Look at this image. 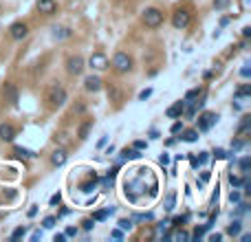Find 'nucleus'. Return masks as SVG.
<instances>
[{
  "label": "nucleus",
  "mask_w": 251,
  "mask_h": 242,
  "mask_svg": "<svg viewBox=\"0 0 251 242\" xmlns=\"http://www.w3.org/2000/svg\"><path fill=\"white\" fill-rule=\"evenodd\" d=\"M47 101L51 106H62L64 101H67V90L62 88L60 84H51L47 90Z\"/></svg>",
  "instance_id": "1"
},
{
  "label": "nucleus",
  "mask_w": 251,
  "mask_h": 242,
  "mask_svg": "<svg viewBox=\"0 0 251 242\" xmlns=\"http://www.w3.org/2000/svg\"><path fill=\"white\" fill-rule=\"evenodd\" d=\"M113 68H115L117 73H128L130 68H133V57H130L128 53H123V51L115 53V57H113Z\"/></svg>",
  "instance_id": "2"
},
{
  "label": "nucleus",
  "mask_w": 251,
  "mask_h": 242,
  "mask_svg": "<svg viewBox=\"0 0 251 242\" xmlns=\"http://www.w3.org/2000/svg\"><path fill=\"white\" fill-rule=\"evenodd\" d=\"M143 22H146V27H150V29L161 27V22H163V11L156 9V7H150V9H146V11H143Z\"/></svg>",
  "instance_id": "3"
},
{
  "label": "nucleus",
  "mask_w": 251,
  "mask_h": 242,
  "mask_svg": "<svg viewBox=\"0 0 251 242\" xmlns=\"http://www.w3.org/2000/svg\"><path fill=\"white\" fill-rule=\"evenodd\" d=\"M172 24H174L176 29H185L187 24H190V11L187 9H176L174 16H172Z\"/></svg>",
  "instance_id": "4"
},
{
  "label": "nucleus",
  "mask_w": 251,
  "mask_h": 242,
  "mask_svg": "<svg viewBox=\"0 0 251 242\" xmlns=\"http://www.w3.org/2000/svg\"><path fill=\"white\" fill-rule=\"evenodd\" d=\"M67 71L71 73V75H80L82 71H84V60H82L80 55H73L67 60Z\"/></svg>",
  "instance_id": "5"
},
{
  "label": "nucleus",
  "mask_w": 251,
  "mask_h": 242,
  "mask_svg": "<svg viewBox=\"0 0 251 242\" xmlns=\"http://www.w3.org/2000/svg\"><path fill=\"white\" fill-rule=\"evenodd\" d=\"M88 64H90L93 68H97V71H104V68L110 66L108 57H106L104 53H93V55H90V60H88Z\"/></svg>",
  "instance_id": "6"
},
{
  "label": "nucleus",
  "mask_w": 251,
  "mask_h": 242,
  "mask_svg": "<svg viewBox=\"0 0 251 242\" xmlns=\"http://www.w3.org/2000/svg\"><path fill=\"white\" fill-rule=\"evenodd\" d=\"M9 33H11V38L14 40H24L29 35V27L24 22H14L11 24V29H9Z\"/></svg>",
  "instance_id": "7"
},
{
  "label": "nucleus",
  "mask_w": 251,
  "mask_h": 242,
  "mask_svg": "<svg viewBox=\"0 0 251 242\" xmlns=\"http://www.w3.org/2000/svg\"><path fill=\"white\" fill-rule=\"evenodd\" d=\"M216 119H218V114H214V113H203V114H201V119H199V130H201V132L209 130L214 124H216Z\"/></svg>",
  "instance_id": "8"
},
{
  "label": "nucleus",
  "mask_w": 251,
  "mask_h": 242,
  "mask_svg": "<svg viewBox=\"0 0 251 242\" xmlns=\"http://www.w3.org/2000/svg\"><path fill=\"white\" fill-rule=\"evenodd\" d=\"M38 11L44 16H53L57 11V2L55 0H38Z\"/></svg>",
  "instance_id": "9"
},
{
  "label": "nucleus",
  "mask_w": 251,
  "mask_h": 242,
  "mask_svg": "<svg viewBox=\"0 0 251 242\" xmlns=\"http://www.w3.org/2000/svg\"><path fill=\"white\" fill-rule=\"evenodd\" d=\"M84 88L88 90V93H97V90H101V80L100 77H86L84 80Z\"/></svg>",
  "instance_id": "10"
},
{
  "label": "nucleus",
  "mask_w": 251,
  "mask_h": 242,
  "mask_svg": "<svg viewBox=\"0 0 251 242\" xmlns=\"http://www.w3.org/2000/svg\"><path fill=\"white\" fill-rule=\"evenodd\" d=\"M14 137H16V128H14V126L0 124V139H2V141H14Z\"/></svg>",
  "instance_id": "11"
},
{
  "label": "nucleus",
  "mask_w": 251,
  "mask_h": 242,
  "mask_svg": "<svg viewBox=\"0 0 251 242\" xmlns=\"http://www.w3.org/2000/svg\"><path fill=\"white\" fill-rule=\"evenodd\" d=\"M67 159H68V154H67V150H55V152L51 154V163L53 165H64V163H67Z\"/></svg>",
  "instance_id": "12"
},
{
  "label": "nucleus",
  "mask_w": 251,
  "mask_h": 242,
  "mask_svg": "<svg viewBox=\"0 0 251 242\" xmlns=\"http://www.w3.org/2000/svg\"><path fill=\"white\" fill-rule=\"evenodd\" d=\"M5 97L9 99V104H18V90H16L14 84H5Z\"/></svg>",
  "instance_id": "13"
},
{
  "label": "nucleus",
  "mask_w": 251,
  "mask_h": 242,
  "mask_svg": "<svg viewBox=\"0 0 251 242\" xmlns=\"http://www.w3.org/2000/svg\"><path fill=\"white\" fill-rule=\"evenodd\" d=\"M183 113H185V101H176L172 108H167V117H172V119L181 117Z\"/></svg>",
  "instance_id": "14"
},
{
  "label": "nucleus",
  "mask_w": 251,
  "mask_h": 242,
  "mask_svg": "<svg viewBox=\"0 0 251 242\" xmlns=\"http://www.w3.org/2000/svg\"><path fill=\"white\" fill-rule=\"evenodd\" d=\"M90 128H93V119H88V121H84V124L80 126V132H77V137L80 139H86L90 132Z\"/></svg>",
  "instance_id": "15"
},
{
  "label": "nucleus",
  "mask_w": 251,
  "mask_h": 242,
  "mask_svg": "<svg viewBox=\"0 0 251 242\" xmlns=\"http://www.w3.org/2000/svg\"><path fill=\"white\" fill-rule=\"evenodd\" d=\"M181 132H183V130H181ZM181 139L187 143H194L196 139H199V130H185V132L181 134Z\"/></svg>",
  "instance_id": "16"
},
{
  "label": "nucleus",
  "mask_w": 251,
  "mask_h": 242,
  "mask_svg": "<svg viewBox=\"0 0 251 242\" xmlns=\"http://www.w3.org/2000/svg\"><path fill=\"white\" fill-rule=\"evenodd\" d=\"M53 31H55V33H53L55 40H62V38H68V35H71V29H67V27H55Z\"/></svg>",
  "instance_id": "17"
},
{
  "label": "nucleus",
  "mask_w": 251,
  "mask_h": 242,
  "mask_svg": "<svg viewBox=\"0 0 251 242\" xmlns=\"http://www.w3.org/2000/svg\"><path fill=\"white\" fill-rule=\"evenodd\" d=\"M247 95H251V86L249 84H242L240 88L236 90V99H242V97H247Z\"/></svg>",
  "instance_id": "18"
},
{
  "label": "nucleus",
  "mask_w": 251,
  "mask_h": 242,
  "mask_svg": "<svg viewBox=\"0 0 251 242\" xmlns=\"http://www.w3.org/2000/svg\"><path fill=\"white\" fill-rule=\"evenodd\" d=\"M95 183H97V176H95V174H90V180H88V183H84V185H82V192H93V187H95Z\"/></svg>",
  "instance_id": "19"
},
{
  "label": "nucleus",
  "mask_w": 251,
  "mask_h": 242,
  "mask_svg": "<svg viewBox=\"0 0 251 242\" xmlns=\"http://www.w3.org/2000/svg\"><path fill=\"white\" fill-rule=\"evenodd\" d=\"M240 220H236V223H232V225H229V227H227V233H229V236H238V233H240Z\"/></svg>",
  "instance_id": "20"
},
{
  "label": "nucleus",
  "mask_w": 251,
  "mask_h": 242,
  "mask_svg": "<svg viewBox=\"0 0 251 242\" xmlns=\"http://www.w3.org/2000/svg\"><path fill=\"white\" fill-rule=\"evenodd\" d=\"M249 121H251L249 117H242V124H240V128H238V134H240V137H245L247 134V130H249Z\"/></svg>",
  "instance_id": "21"
},
{
  "label": "nucleus",
  "mask_w": 251,
  "mask_h": 242,
  "mask_svg": "<svg viewBox=\"0 0 251 242\" xmlns=\"http://www.w3.org/2000/svg\"><path fill=\"white\" fill-rule=\"evenodd\" d=\"M18 157H27V159H33L35 157V152H31V150H24V147H16L14 150Z\"/></svg>",
  "instance_id": "22"
},
{
  "label": "nucleus",
  "mask_w": 251,
  "mask_h": 242,
  "mask_svg": "<svg viewBox=\"0 0 251 242\" xmlns=\"http://www.w3.org/2000/svg\"><path fill=\"white\" fill-rule=\"evenodd\" d=\"M201 93H203V90H201V88H194V90H190V93L185 95V101H192V99H196V97H199Z\"/></svg>",
  "instance_id": "23"
},
{
  "label": "nucleus",
  "mask_w": 251,
  "mask_h": 242,
  "mask_svg": "<svg viewBox=\"0 0 251 242\" xmlns=\"http://www.w3.org/2000/svg\"><path fill=\"white\" fill-rule=\"evenodd\" d=\"M95 227V220L93 218H86V220H82V229H84V231H90V229Z\"/></svg>",
  "instance_id": "24"
},
{
  "label": "nucleus",
  "mask_w": 251,
  "mask_h": 242,
  "mask_svg": "<svg viewBox=\"0 0 251 242\" xmlns=\"http://www.w3.org/2000/svg\"><path fill=\"white\" fill-rule=\"evenodd\" d=\"M170 238H174V240H190V233L187 231H176V233H172Z\"/></svg>",
  "instance_id": "25"
},
{
  "label": "nucleus",
  "mask_w": 251,
  "mask_h": 242,
  "mask_svg": "<svg viewBox=\"0 0 251 242\" xmlns=\"http://www.w3.org/2000/svg\"><path fill=\"white\" fill-rule=\"evenodd\" d=\"M24 233H27V229H24V227H18L14 233H11V240H20V238L24 236Z\"/></svg>",
  "instance_id": "26"
},
{
  "label": "nucleus",
  "mask_w": 251,
  "mask_h": 242,
  "mask_svg": "<svg viewBox=\"0 0 251 242\" xmlns=\"http://www.w3.org/2000/svg\"><path fill=\"white\" fill-rule=\"evenodd\" d=\"M110 211H113V209H106V211H97V214L93 216V220H106V216H108Z\"/></svg>",
  "instance_id": "27"
},
{
  "label": "nucleus",
  "mask_w": 251,
  "mask_h": 242,
  "mask_svg": "<svg viewBox=\"0 0 251 242\" xmlns=\"http://www.w3.org/2000/svg\"><path fill=\"white\" fill-rule=\"evenodd\" d=\"M44 229H53L55 227V218H53V216H49V218H44Z\"/></svg>",
  "instance_id": "28"
},
{
  "label": "nucleus",
  "mask_w": 251,
  "mask_h": 242,
  "mask_svg": "<svg viewBox=\"0 0 251 242\" xmlns=\"http://www.w3.org/2000/svg\"><path fill=\"white\" fill-rule=\"evenodd\" d=\"M166 209H167V211H172V209H174V194L167 196V200H166Z\"/></svg>",
  "instance_id": "29"
},
{
  "label": "nucleus",
  "mask_w": 251,
  "mask_h": 242,
  "mask_svg": "<svg viewBox=\"0 0 251 242\" xmlns=\"http://www.w3.org/2000/svg\"><path fill=\"white\" fill-rule=\"evenodd\" d=\"M119 227H121V229H133V220L121 218V220H119Z\"/></svg>",
  "instance_id": "30"
},
{
  "label": "nucleus",
  "mask_w": 251,
  "mask_h": 242,
  "mask_svg": "<svg viewBox=\"0 0 251 242\" xmlns=\"http://www.w3.org/2000/svg\"><path fill=\"white\" fill-rule=\"evenodd\" d=\"M229 183H232L234 187H238V185L242 183V178H238V176H234V174H232V176H229Z\"/></svg>",
  "instance_id": "31"
},
{
  "label": "nucleus",
  "mask_w": 251,
  "mask_h": 242,
  "mask_svg": "<svg viewBox=\"0 0 251 242\" xmlns=\"http://www.w3.org/2000/svg\"><path fill=\"white\" fill-rule=\"evenodd\" d=\"M181 130H183V124H181V121H176V124H172V132H174V134H179Z\"/></svg>",
  "instance_id": "32"
},
{
  "label": "nucleus",
  "mask_w": 251,
  "mask_h": 242,
  "mask_svg": "<svg viewBox=\"0 0 251 242\" xmlns=\"http://www.w3.org/2000/svg\"><path fill=\"white\" fill-rule=\"evenodd\" d=\"M64 236H67V238H73V236H77V229H75V227H68L67 231H64Z\"/></svg>",
  "instance_id": "33"
},
{
  "label": "nucleus",
  "mask_w": 251,
  "mask_h": 242,
  "mask_svg": "<svg viewBox=\"0 0 251 242\" xmlns=\"http://www.w3.org/2000/svg\"><path fill=\"white\" fill-rule=\"evenodd\" d=\"M101 185H104L106 190H108V187H113V176H108V178H104V180H101Z\"/></svg>",
  "instance_id": "34"
},
{
  "label": "nucleus",
  "mask_w": 251,
  "mask_h": 242,
  "mask_svg": "<svg viewBox=\"0 0 251 242\" xmlns=\"http://www.w3.org/2000/svg\"><path fill=\"white\" fill-rule=\"evenodd\" d=\"M60 200H62V196H60V194H53L49 203H51V205H60Z\"/></svg>",
  "instance_id": "35"
},
{
  "label": "nucleus",
  "mask_w": 251,
  "mask_h": 242,
  "mask_svg": "<svg viewBox=\"0 0 251 242\" xmlns=\"http://www.w3.org/2000/svg\"><path fill=\"white\" fill-rule=\"evenodd\" d=\"M150 95H152V90H150V88H146V90L141 93V95H139V99H148Z\"/></svg>",
  "instance_id": "36"
},
{
  "label": "nucleus",
  "mask_w": 251,
  "mask_h": 242,
  "mask_svg": "<svg viewBox=\"0 0 251 242\" xmlns=\"http://www.w3.org/2000/svg\"><path fill=\"white\" fill-rule=\"evenodd\" d=\"M159 163H161V165H167V163H170V157H167V154H161V159H159Z\"/></svg>",
  "instance_id": "37"
},
{
  "label": "nucleus",
  "mask_w": 251,
  "mask_h": 242,
  "mask_svg": "<svg viewBox=\"0 0 251 242\" xmlns=\"http://www.w3.org/2000/svg\"><path fill=\"white\" fill-rule=\"evenodd\" d=\"M240 167H242V172H247V170H249V159H242Z\"/></svg>",
  "instance_id": "38"
},
{
  "label": "nucleus",
  "mask_w": 251,
  "mask_h": 242,
  "mask_svg": "<svg viewBox=\"0 0 251 242\" xmlns=\"http://www.w3.org/2000/svg\"><path fill=\"white\" fill-rule=\"evenodd\" d=\"M146 147V141H134V150H143Z\"/></svg>",
  "instance_id": "39"
},
{
  "label": "nucleus",
  "mask_w": 251,
  "mask_h": 242,
  "mask_svg": "<svg viewBox=\"0 0 251 242\" xmlns=\"http://www.w3.org/2000/svg\"><path fill=\"white\" fill-rule=\"evenodd\" d=\"M229 198H232V203H238V200H240V194H238V192H232Z\"/></svg>",
  "instance_id": "40"
},
{
  "label": "nucleus",
  "mask_w": 251,
  "mask_h": 242,
  "mask_svg": "<svg viewBox=\"0 0 251 242\" xmlns=\"http://www.w3.org/2000/svg\"><path fill=\"white\" fill-rule=\"evenodd\" d=\"M113 238H115V240H121V238H123V233L119 231V229H115V231H113Z\"/></svg>",
  "instance_id": "41"
},
{
  "label": "nucleus",
  "mask_w": 251,
  "mask_h": 242,
  "mask_svg": "<svg viewBox=\"0 0 251 242\" xmlns=\"http://www.w3.org/2000/svg\"><path fill=\"white\" fill-rule=\"evenodd\" d=\"M185 220H187V218H185V216H183V218H174V220H172V223H174V227H179V225H183Z\"/></svg>",
  "instance_id": "42"
},
{
  "label": "nucleus",
  "mask_w": 251,
  "mask_h": 242,
  "mask_svg": "<svg viewBox=\"0 0 251 242\" xmlns=\"http://www.w3.org/2000/svg\"><path fill=\"white\" fill-rule=\"evenodd\" d=\"M159 233H166V223H161L159 227H156V236H159Z\"/></svg>",
  "instance_id": "43"
},
{
  "label": "nucleus",
  "mask_w": 251,
  "mask_h": 242,
  "mask_svg": "<svg viewBox=\"0 0 251 242\" xmlns=\"http://www.w3.org/2000/svg\"><path fill=\"white\" fill-rule=\"evenodd\" d=\"M227 2H229V0H216V7H218V9H223Z\"/></svg>",
  "instance_id": "44"
},
{
  "label": "nucleus",
  "mask_w": 251,
  "mask_h": 242,
  "mask_svg": "<svg viewBox=\"0 0 251 242\" xmlns=\"http://www.w3.org/2000/svg\"><path fill=\"white\" fill-rule=\"evenodd\" d=\"M249 35H251V29L245 27V29H242V38H249Z\"/></svg>",
  "instance_id": "45"
},
{
  "label": "nucleus",
  "mask_w": 251,
  "mask_h": 242,
  "mask_svg": "<svg viewBox=\"0 0 251 242\" xmlns=\"http://www.w3.org/2000/svg\"><path fill=\"white\" fill-rule=\"evenodd\" d=\"M207 152H201V157H199V163H205V161H207Z\"/></svg>",
  "instance_id": "46"
},
{
  "label": "nucleus",
  "mask_w": 251,
  "mask_h": 242,
  "mask_svg": "<svg viewBox=\"0 0 251 242\" xmlns=\"http://www.w3.org/2000/svg\"><path fill=\"white\" fill-rule=\"evenodd\" d=\"M216 157L218 159H225V157H227V152H225V150H216Z\"/></svg>",
  "instance_id": "47"
},
{
  "label": "nucleus",
  "mask_w": 251,
  "mask_h": 242,
  "mask_svg": "<svg viewBox=\"0 0 251 242\" xmlns=\"http://www.w3.org/2000/svg\"><path fill=\"white\" fill-rule=\"evenodd\" d=\"M209 176H212V174H209V172H203V174H201V178H203V183H207V180H209Z\"/></svg>",
  "instance_id": "48"
},
{
  "label": "nucleus",
  "mask_w": 251,
  "mask_h": 242,
  "mask_svg": "<svg viewBox=\"0 0 251 242\" xmlns=\"http://www.w3.org/2000/svg\"><path fill=\"white\" fill-rule=\"evenodd\" d=\"M35 214H38V207H31V209H29V216H31V218H33Z\"/></svg>",
  "instance_id": "49"
},
{
  "label": "nucleus",
  "mask_w": 251,
  "mask_h": 242,
  "mask_svg": "<svg viewBox=\"0 0 251 242\" xmlns=\"http://www.w3.org/2000/svg\"><path fill=\"white\" fill-rule=\"evenodd\" d=\"M64 238H67V236H64V233H57V236H55V242H62V240H64Z\"/></svg>",
  "instance_id": "50"
}]
</instances>
